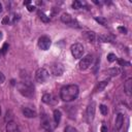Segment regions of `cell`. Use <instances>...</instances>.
<instances>
[{
  "label": "cell",
  "instance_id": "obj_1",
  "mask_svg": "<svg viewBox=\"0 0 132 132\" xmlns=\"http://www.w3.org/2000/svg\"><path fill=\"white\" fill-rule=\"evenodd\" d=\"M79 89L76 85H67L60 90V98L64 102H70L77 98Z\"/></svg>",
  "mask_w": 132,
  "mask_h": 132
},
{
  "label": "cell",
  "instance_id": "obj_2",
  "mask_svg": "<svg viewBox=\"0 0 132 132\" xmlns=\"http://www.w3.org/2000/svg\"><path fill=\"white\" fill-rule=\"evenodd\" d=\"M16 89L25 97L31 98L34 95V88L30 84V81H20V82H18L16 84Z\"/></svg>",
  "mask_w": 132,
  "mask_h": 132
},
{
  "label": "cell",
  "instance_id": "obj_3",
  "mask_svg": "<svg viewBox=\"0 0 132 132\" xmlns=\"http://www.w3.org/2000/svg\"><path fill=\"white\" fill-rule=\"evenodd\" d=\"M34 77H35V80H36L37 82L42 84V82H44V81H46V80L48 79L50 73H48V71H47L45 68L41 67V68H38V69L36 70Z\"/></svg>",
  "mask_w": 132,
  "mask_h": 132
},
{
  "label": "cell",
  "instance_id": "obj_4",
  "mask_svg": "<svg viewBox=\"0 0 132 132\" xmlns=\"http://www.w3.org/2000/svg\"><path fill=\"white\" fill-rule=\"evenodd\" d=\"M93 63V56L92 55H86L80 59L78 62V69L79 70H87Z\"/></svg>",
  "mask_w": 132,
  "mask_h": 132
},
{
  "label": "cell",
  "instance_id": "obj_5",
  "mask_svg": "<svg viewBox=\"0 0 132 132\" xmlns=\"http://www.w3.org/2000/svg\"><path fill=\"white\" fill-rule=\"evenodd\" d=\"M70 51H71L72 56H73L74 58H76V59L81 58L82 55H84V52H85L82 44H81V43H78V42L73 43V44L70 46Z\"/></svg>",
  "mask_w": 132,
  "mask_h": 132
},
{
  "label": "cell",
  "instance_id": "obj_6",
  "mask_svg": "<svg viewBox=\"0 0 132 132\" xmlns=\"http://www.w3.org/2000/svg\"><path fill=\"white\" fill-rule=\"evenodd\" d=\"M37 43H38V47H39L40 50L46 51V50L50 48V46H51V44H52V40H51V38H50L48 36L43 35V36L39 37Z\"/></svg>",
  "mask_w": 132,
  "mask_h": 132
},
{
  "label": "cell",
  "instance_id": "obj_7",
  "mask_svg": "<svg viewBox=\"0 0 132 132\" xmlns=\"http://www.w3.org/2000/svg\"><path fill=\"white\" fill-rule=\"evenodd\" d=\"M95 110H96V103L94 101H92L87 107V119H88V122H92L93 121L94 116H95Z\"/></svg>",
  "mask_w": 132,
  "mask_h": 132
},
{
  "label": "cell",
  "instance_id": "obj_8",
  "mask_svg": "<svg viewBox=\"0 0 132 132\" xmlns=\"http://www.w3.org/2000/svg\"><path fill=\"white\" fill-rule=\"evenodd\" d=\"M64 72V67L61 63H55L52 65V74L55 76H61Z\"/></svg>",
  "mask_w": 132,
  "mask_h": 132
},
{
  "label": "cell",
  "instance_id": "obj_9",
  "mask_svg": "<svg viewBox=\"0 0 132 132\" xmlns=\"http://www.w3.org/2000/svg\"><path fill=\"white\" fill-rule=\"evenodd\" d=\"M41 126H42V128H44L45 130H50V131H52V129L55 127V126L52 125L51 120H50L46 116H43V117H42V119H41Z\"/></svg>",
  "mask_w": 132,
  "mask_h": 132
},
{
  "label": "cell",
  "instance_id": "obj_10",
  "mask_svg": "<svg viewBox=\"0 0 132 132\" xmlns=\"http://www.w3.org/2000/svg\"><path fill=\"white\" fill-rule=\"evenodd\" d=\"M22 112H23L24 117L29 118V119H31V118H35V117L37 116V112H36L35 110L29 108V107H23V108H22Z\"/></svg>",
  "mask_w": 132,
  "mask_h": 132
},
{
  "label": "cell",
  "instance_id": "obj_11",
  "mask_svg": "<svg viewBox=\"0 0 132 132\" xmlns=\"http://www.w3.org/2000/svg\"><path fill=\"white\" fill-rule=\"evenodd\" d=\"M82 37L88 41V42H94L96 40V34L93 31H85L82 33Z\"/></svg>",
  "mask_w": 132,
  "mask_h": 132
},
{
  "label": "cell",
  "instance_id": "obj_12",
  "mask_svg": "<svg viewBox=\"0 0 132 132\" xmlns=\"http://www.w3.org/2000/svg\"><path fill=\"white\" fill-rule=\"evenodd\" d=\"M6 132H19V126L15 122L10 121L6 123Z\"/></svg>",
  "mask_w": 132,
  "mask_h": 132
},
{
  "label": "cell",
  "instance_id": "obj_13",
  "mask_svg": "<svg viewBox=\"0 0 132 132\" xmlns=\"http://www.w3.org/2000/svg\"><path fill=\"white\" fill-rule=\"evenodd\" d=\"M123 124H124V116H123V113H118V116L116 118V124H114L117 130H120L123 127Z\"/></svg>",
  "mask_w": 132,
  "mask_h": 132
},
{
  "label": "cell",
  "instance_id": "obj_14",
  "mask_svg": "<svg viewBox=\"0 0 132 132\" xmlns=\"http://www.w3.org/2000/svg\"><path fill=\"white\" fill-rule=\"evenodd\" d=\"M124 89L127 95H131V91H132V78H128L125 84H124Z\"/></svg>",
  "mask_w": 132,
  "mask_h": 132
},
{
  "label": "cell",
  "instance_id": "obj_15",
  "mask_svg": "<svg viewBox=\"0 0 132 132\" xmlns=\"http://www.w3.org/2000/svg\"><path fill=\"white\" fill-rule=\"evenodd\" d=\"M60 20H61V22H62V23L69 25V24L71 23V21H72V16H71L69 13H67V12H64V13H62V14H61V16H60Z\"/></svg>",
  "mask_w": 132,
  "mask_h": 132
},
{
  "label": "cell",
  "instance_id": "obj_16",
  "mask_svg": "<svg viewBox=\"0 0 132 132\" xmlns=\"http://www.w3.org/2000/svg\"><path fill=\"white\" fill-rule=\"evenodd\" d=\"M106 73H107L109 76H117V75H119V74L121 73V68H119V67L109 68V69H107Z\"/></svg>",
  "mask_w": 132,
  "mask_h": 132
},
{
  "label": "cell",
  "instance_id": "obj_17",
  "mask_svg": "<svg viewBox=\"0 0 132 132\" xmlns=\"http://www.w3.org/2000/svg\"><path fill=\"white\" fill-rule=\"evenodd\" d=\"M98 40H100L101 42H111L113 40V37L108 34H102L98 36Z\"/></svg>",
  "mask_w": 132,
  "mask_h": 132
},
{
  "label": "cell",
  "instance_id": "obj_18",
  "mask_svg": "<svg viewBox=\"0 0 132 132\" xmlns=\"http://www.w3.org/2000/svg\"><path fill=\"white\" fill-rule=\"evenodd\" d=\"M53 99H54V96H53L52 94H50V93L44 94V95L42 96V98H41L42 102H43V103H46V104H52V103H53Z\"/></svg>",
  "mask_w": 132,
  "mask_h": 132
},
{
  "label": "cell",
  "instance_id": "obj_19",
  "mask_svg": "<svg viewBox=\"0 0 132 132\" xmlns=\"http://www.w3.org/2000/svg\"><path fill=\"white\" fill-rule=\"evenodd\" d=\"M61 117H62V113L59 109H55L54 112H53V118H54V122L56 125H58L61 121Z\"/></svg>",
  "mask_w": 132,
  "mask_h": 132
},
{
  "label": "cell",
  "instance_id": "obj_20",
  "mask_svg": "<svg viewBox=\"0 0 132 132\" xmlns=\"http://www.w3.org/2000/svg\"><path fill=\"white\" fill-rule=\"evenodd\" d=\"M107 84H108V80H102V81L98 82L96 88H95V92H101L107 86Z\"/></svg>",
  "mask_w": 132,
  "mask_h": 132
},
{
  "label": "cell",
  "instance_id": "obj_21",
  "mask_svg": "<svg viewBox=\"0 0 132 132\" xmlns=\"http://www.w3.org/2000/svg\"><path fill=\"white\" fill-rule=\"evenodd\" d=\"M38 15H39L40 20H41L43 23H48V22H50V16H47L43 11L38 10Z\"/></svg>",
  "mask_w": 132,
  "mask_h": 132
},
{
  "label": "cell",
  "instance_id": "obj_22",
  "mask_svg": "<svg viewBox=\"0 0 132 132\" xmlns=\"http://www.w3.org/2000/svg\"><path fill=\"white\" fill-rule=\"evenodd\" d=\"M95 21L98 22L102 26H107V20L103 16H95Z\"/></svg>",
  "mask_w": 132,
  "mask_h": 132
},
{
  "label": "cell",
  "instance_id": "obj_23",
  "mask_svg": "<svg viewBox=\"0 0 132 132\" xmlns=\"http://www.w3.org/2000/svg\"><path fill=\"white\" fill-rule=\"evenodd\" d=\"M19 19H20V14H19V13L13 12V13H11V15H9V20H10V23H11V24H12V23H15Z\"/></svg>",
  "mask_w": 132,
  "mask_h": 132
},
{
  "label": "cell",
  "instance_id": "obj_24",
  "mask_svg": "<svg viewBox=\"0 0 132 132\" xmlns=\"http://www.w3.org/2000/svg\"><path fill=\"white\" fill-rule=\"evenodd\" d=\"M99 109H100V112L102 113V116H106L107 112H108V109H107V106L104 105V104H101L99 106Z\"/></svg>",
  "mask_w": 132,
  "mask_h": 132
},
{
  "label": "cell",
  "instance_id": "obj_25",
  "mask_svg": "<svg viewBox=\"0 0 132 132\" xmlns=\"http://www.w3.org/2000/svg\"><path fill=\"white\" fill-rule=\"evenodd\" d=\"M81 6H82V3H81L80 1H77V0H76V1H74V2L72 3V7H73L74 9H79Z\"/></svg>",
  "mask_w": 132,
  "mask_h": 132
},
{
  "label": "cell",
  "instance_id": "obj_26",
  "mask_svg": "<svg viewBox=\"0 0 132 132\" xmlns=\"http://www.w3.org/2000/svg\"><path fill=\"white\" fill-rule=\"evenodd\" d=\"M64 132H77V130L72 126H66L64 129Z\"/></svg>",
  "mask_w": 132,
  "mask_h": 132
},
{
  "label": "cell",
  "instance_id": "obj_27",
  "mask_svg": "<svg viewBox=\"0 0 132 132\" xmlns=\"http://www.w3.org/2000/svg\"><path fill=\"white\" fill-rule=\"evenodd\" d=\"M107 60H108L109 62H113V61H116V60H117V57H116V55H114V54L110 53V54H108V55H107Z\"/></svg>",
  "mask_w": 132,
  "mask_h": 132
},
{
  "label": "cell",
  "instance_id": "obj_28",
  "mask_svg": "<svg viewBox=\"0 0 132 132\" xmlns=\"http://www.w3.org/2000/svg\"><path fill=\"white\" fill-rule=\"evenodd\" d=\"M3 25H8V24H10V20H9V15H5L4 18H3V20H2V22H1Z\"/></svg>",
  "mask_w": 132,
  "mask_h": 132
},
{
  "label": "cell",
  "instance_id": "obj_29",
  "mask_svg": "<svg viewBox=\"0 0 132 132\" xmlns=\"http://www.w3.org/2000/svg\"><path fill=\"white\" fill-rule=\"evenodd\" d=\"M69 26H71V27H75V28H79V27H80L79 24H78V22H77L76 20H73V19H72L71 23L69 24Z\"/></svg>",
  "mask_w": 132,
  "mask_h": 132
},
{
  "label": "cell",
  "instance_id": "obj_30",
  "mask_svg": "<svg viewBox=\"0 0 132 132\" xmlns=\"http://www.w3.org/2000/svg\"><path fill=\"white\" fill-rule=\"evenodd\" d=\"M118 30H119L121 33H123V34H127V29H126L125 27L120 26V27H118Z\"/></svg>",
  "mask_w": 132,
  "mask_h": 132
},
{
  "label": "cell",
  "instance_id": "obj_31",
  "mask_svg": "<svg viewBox=\"0 0 132 132\" xmlns=\"http://www.w3.org/2000/svg\"><path fill=\"white\" fill-rule=\"evenodd\" d=\"M118 62H119V64H120V65H122V66H124V65L130 66V63H129V62H126L125 60H118Z\"/></svg>",
  "mask_w": 132,
  "mask_h": 132
},
{
  "label": "cell",
  "instance_id": "obj_32",
  "mask_svg": "<svg viewBox=\"0 0 132 132\" xmlns=\"http://www.w3.org/2000/svg\"><path fill=\"white\" fill-rule=\"evenodd\" d=\"M7 48H8V44H7V43H4V44H3V47L1 48V50H2V54H3V55L7 52Z\"/></svg>",
  "mask_w": 132,
  "mask_h": 132
},
{
  "label": "cell",
  "instance_id": "obj_33",
  "mask_svg": "<svg viewBox=\"0 0 132 132\" xmlns=\"http://www.w3.org/2000/svg\"><path fill=\"white\" fill-rule=\"evenodd\" d=\"M4 80H5V76H4V74L0 71V85H1V84H3V82H4Z\"/></svg>",
  "mask_w": 132,
  "mask_h": 132
},
{
  "label": "cell",
  "instance_id": "obj_34",
  "mask_svg": "<svg viewBox=\"0 0 132 132\" xmlns=\"http://www.w3.org/2000/svg\"><path fill=\"white\" fill-rule=\"evenodd\" d=\"M34 9H35L34 6H32V5H28V10H29V11H33Z\"/></svg>",
  "mask_w": 132,
  "mask_h": 132
},
{
  "label": "cell",
  "instance_id": "obj_35",
  "mask_svg": "<svg viewBox=\"0 0 132 132\" xmlns=\"http://www.w3.org/2000/svg\"><path fill=\"white\" fill-rule=\"evenodd\" d=\"M101 132H107L106 126H102V127H101Z\"/></svg>",
  "mask_w": 132,
  "mask_h": 132
},
{
  "label": "cell",
  "instance_id": "obj_36",
  "mask_svg": "<svg viewBox=\"0 0 132 132\" xmlns=\"http://www.w3.org/2000/svg\"><path fill=\"white\" fill-rule=\"evenodd\" d=\"M28 4H30V1H25L24 2V5H28Z\"/></svg>",
  "mask_w": 132,
  "mask_h": 132
},
{
  "label": "cell",
  "instance_id": "obj_37",
  "mask_svg": "<svg viewBox=\"0 0 132 132\" xmlns=\"http://www.w3.org/2000/svg\"><path fill=\"white\" fill-rule=\"evenodd\" d=\"M1 11H2V4L0 3V12H1Z\"/></svg>",
  "mask_w": 132,
  "mask_h": 132
},
{
  "label": "cell",
  "instance_id": "obj_38",
  "mask_svg": "<svg viewBox=\"0 0 132 132\" xmlns=\"http://www.w3.org/2000/svg\"><path fill=\"white\" fill-rule=\"evenodd\" d=\"M2 55H3V54H2V50L0 48V58H1V56H2Z\"/></svg>",
  "mask_w": 132,
  "mask_h": 132
},
{
  "label": "cell",
  "instance_id": "obj_39",
  "mask_svg": "<svg viewBox=\"0 0 132 132\" xmlns=\"http://www.w3.org/2000/svg\"><path fill=\"white\" fill-rule=\"evenodd\" d=\"M1 38H2V33L0 32V39H1Z\"/></svg>",
  "mask_w": 132,
  "mask_h": 132
},
{
  "label": "cell",
  "instance_id": "obj_40",
  "mask_svg": "<svg viewBox=\"0 0 132 132\" xmlns=\"http://www.w3.org/2000/svg\"><path fill=\"white\" fill-rule=\"evenodd\" d=\"M45 132H52V131H50V130H45Z\"/></svg>",
  "mask_w": 132,
  "mask_h": 132
},
{
  "label": "cell",
  "instance_id": "obj_41",
  "mask_svg": "<svg viewBox=\"0 0 132 132\" xmlns=\"http://www.w3.org/2000/svg\"><path fill=\"white\" fill-rule=\"evenodd\" d=\"M0 114H1V106H0Z\"/></svg>",
  "mask_w": 132,
  "mask_h": 132
}]
</instances>
